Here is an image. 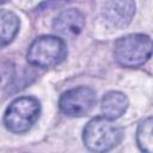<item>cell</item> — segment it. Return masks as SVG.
Instances as JSON below:
<instances>
[{
	"instance_id": "10",
	"label": "cell",
	"mask_w": 153,
	"mask_h": 153,
	"mask_svg": "<svg viewBox=\"0 0 153 153\" xmlns=\"http://www.w3.org/2000/svg\"><path fill=\"white\" fill-rule=\"evenodd\" d=\"M136 142L143 153H153V117H148L139 124Z\"/></svg>"
},
{
	"instance_id": "3",
	"label": "cell",
	"mask_w": 153,
	"mask_h": 153,
	"mask_svg": "<svg viewBox=\"0 0 153 153\" xmlns=\"http://www.w3.org/2000/svg\"><path fill=\"white\" fill-rule=\"evenodd\" d=\"M41 104L35 97H19L5 111L4 124L12 133H25L38 120Z\"/></svg>"
},
{
	"instance_id": "8",
	"label": "cell",
	"mask_w": 153,
	"mask_h": 153,
	"mask_svg": "<svg viewBox=\"0 0 153 153\" xmlns=\"http://www.w3.org/2000/svg\"><path fill=\"white\" fill-rule=\"evenodd\" d=\"M129 102L124 93L120 91H110L102 99V111L105 117L116 120L121 117L128 109Z\"/></svg>"
},
{
	"instance_id": "7",
	"label": "cell",
	"mask_w": 153,
	"mask_h": 153,
	"mask_svg": "<svg viewBox=\"0 0 153 153\" xmlns=\"http://www.w3.org/2000/svg\"><path fill=\"white\" fill-rule=\"evenodd\" d=\"M84 25V16L76 8H68L60 12L53 22L55 31L65 37H74L79 35L82 31Z\"/></svg>"
},
{
	"instance_id": "4",
	"label": "cell",
	"mask_w": 153,
	"mask_h": 153,
	"mask_svg": "<svg viewBox=\"0 0 153 153\" xmlns=\"http://www.w3.org/2000/svg\"><path fill=\"white\" fill-rule=\"evenodd\" d=\"M67 55V48L60 37L41 36L29 47L26 59L37 67H51L61 63Z\"/></svg>"
},
{
	"instance_id": "2",
	"label": "cell",
	"mask_w": 153,
	"mask_h": 153,
	"mask_svg": "<svg viewBox=\"0 0 153 153\" xmlns=\"http://www.w3.org/2000/svg\"><path fill=\"white\" fill-rule=\"evenodd\" d=\"M153 54V41L143 33H130L118 38L114 47L115 60L123 67L135 68L146 63Z\"/></svg>"
},
{
	"instance_id": "5",
	"label": "cell",
	"mask_w": 153,
	"mask_h": 153,
	"mask_svg": "<svg viewBox=\"0 0 153 153\" xmlns=\"http://www.w3.org/2000/svg\"><path fill=\"white\" fill-rule=\"evenodd\" d=\"M96 92L86 86L71 88L62 93L59 105L61 111L71 117H80L88 114L96 105Z\"/></svg>"
},
{
	"instance_id": "9",
	"label": "cell",
	"mask_w": 153,
	"mask_h": 153,
	"mask_svg": "<svg viewBox=\"0 0 153 153\" xmlns=\"http://www.w3.org/2000/svg\"><path fill=\"white\" fill-rule=\"evenodd\" d=\"M20 26L19 18L11 11L1 10L0 12V41L1 45H6L13 41Z\"/></svg>"
},
{
	"instance_id": "1",
	"label": "cell",
	"mask_w": 153,
	"mask_h": 153,
	"mask_svg": "<svg viewBox=\"0 0 153 153\" xmlns=\"http://www.w3.org/2000/svg\"><path fill=\"white\" fill-rule=\"evenodd\" d=\"M123 136L122 129L110 118L96 117L84 128L82 140L93 153H106L116 147Z\"/></svg>"
},
{
	"instance_id": "6",
	"label": "cell",
	"mask_w": 153,
	"mask_h": 153,
	"mask_svg": "<svg viewBox=\"0 0 153 153\" xmlns=\"http://www.w3.org/2000/svg\"><path fill=\"white\" fill-rule=\"evenodd\" d=\"M103 17L115 27L127 26L135 14L134 1H106L103 4Z\"/></svg>"
}]
</instances>
